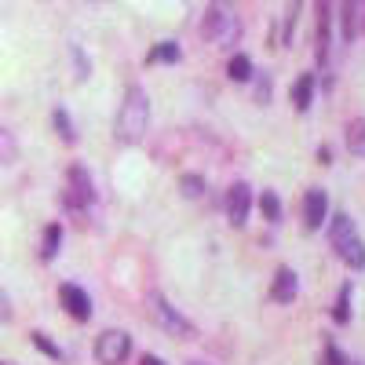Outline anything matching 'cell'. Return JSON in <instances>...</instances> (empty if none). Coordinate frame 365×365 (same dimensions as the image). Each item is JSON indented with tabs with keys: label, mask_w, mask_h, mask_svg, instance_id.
Here are the masks:
<instances>
[{
	"label": "cell",
	"mask_w": 365,
	"mask_h": 365,
	"mask_svg": "<svg viewBox=\"0 0 365 365\" xmlns=\"http://www.w3.org/2000/svg\"><path fill=\"white\" fill-rule=\"evenodd\" d=\"M34 344H37V347H41V351H48V354H51V358H63V354H58V347H51V344H48V340H44V332H34Z\"/></svg>",
	"instance_id": "obj_22"
},
{
	"label": "cell",
	"mask_w": 365,
	"mask_h": 365,
	"mask_svg": "<svg viewBox=\"0 0 365 365\" xmlns=\"http://www.w3.org/2000/svg\"><path fill=\"white\" fill-rule=\"evenodd\" d=\"M227 77H230V81H249V77H252V63H249V55H234L230 63H227Z\"/></svg>",
	"instance_id": "obj_15"
},
{
	"label": "cell",
	"mask_w": 365,
	"mask_h": 365,
	"mask_svg": "<svg viewBox=\"0 0 365 365\" xmlns=\"http://www.w3.org/2000/svg\"><path fill=\"white\" fill-rule=\"evenodd\" d=\"M299 292V282H296V270L289 267H278V274H274V285H270V299L274 303H292Z\"/></svg>",
	"instance_id": "obj_11"
},
{
	"label": "cell",
	"mask_w": 365,
	"mask_h": 365,
	"mask_svg": "<svg viewBox=\"0 0 365 365\" xmlns=\"http://www.w3.org/2000/svg\"><path fill=\"white\" fill-rule=\"evenodd\" d=\"M146 303H150V314H154V322H158L165 332H172V336H179V340H194V325L182 318L175 307H168V299H165L161 292H150Z\"/></svg>",
	"instance_id": "obj_4"
},
{
	"label": "cell",
	"mask_w": 365,
	"mask_h": 365,
	"mask_svg": "<svg viewBox=\"0 0 365 365\" xmlns=\"http://www.w3.org/2000/svg\"><path fill=\"white\" fill-rule=\"evenodd\" d=\"M182 190H187V197H201L205 194V179L201 175H182Z\"/></svg>",
	"instance_id": "obj_20"
},
{
	"label": "cell",
	"mask_w": 365,
	"mask_h": 365,
	"mask_svg": "<svg viewBox=\"0 0 365 365\" xmlns=\"http://www.w3.org/2000/svg\"><path fill=\"white\" fill-rule=\"evenodd\" d=\"M332 318H336L340 325H347V322H351V285H344V289H340V296H336V311H332Z\"/></svg>",
	"instance_id": "obj_17"
},
{
	"label": "cell",
	"mask_w": 365,
	"mask_h": 365,
	"mask_svg": "<svg viewBox=\"0 0 365 365\" xmlns=\"http://www.w3.org/2000/svg\"><path fill=\"white\" fill-rule=\"evenodd\" d=\"M139 365H165V361H161L158 354H143V361H139Z\"/></svg>",
	"instance_id": "obj_23"
},
{
	"label": "cell",
	"mask_w": 365,
	"mask_h": 365,
	"mask_svg": "<svg viewBox=\"0 0 365 365\" xmlns=\"http://www.w3.org/2000/svg\"><path fill=\"white\" fill-rule=\"evenodd\" d=\"M249 208H252V190L249 182H234L227 190V216L234 227H245L249 223Z\"/></svg>",
	"instance_id": "obj_7"
},
{
	"label": "cell",
	"mask_w": 365,
	"mask_h": 365,
	"mask_svg": "<svg viewBox=\"0 0 365 365\" xmlns=\"http://www.w3.org/2000/svg\"><path fill=\"white\" fill-rule=\"evenodd\" d=\"M66 182H70V187H66V205L70 208H88L91 201H96V182H91V175L81 165L70 168Z\"/></svg>",
	"instance_id": "obj_6"
},
{
	"label": "cell",
	"mask_w": 365,
	"mask_h": 365,
	"mask_svg": "<svg viewBox=\"0 0 365 365\" xmlns=\"http://www.w3.org/2000/svg\"><path fill=\"white\" fill-rule=\"evenodd\" d=\"M329 241H332V249H336V256L351 267V270H361L365 267V241L358 237V227L351 223V216H332L329 223Z\"/></svg>",
	"instance_id": "obj_3"
},
{
	"label": "cell",
	"mask_w": 365,
	"mask_h": 365,
	"mask_svg": "<svg viewBox=\"0 0 365 365\" xmlns=\"http://www.w3.org/2000/svg\"><path fill=\"white\" fill-rule=\"evenodd\" d=\"M311 96H314V77H311V73H303V77L292 84V103H296L299 113H307V110H311Z\"/></svg>",
	"instance_id": "obj_12"
},
{
	"label": "cell",
	"mask_w": 365,
	"mask_h": 365,
	"mask_svg": "<svg viewBox=\"0 0 365 365\" xmlns=\"http://www.w3.org/2000/svg\"><path fill=\"white\" fill-rule=\"evenodd\" d=\"M58 245H63V227L51 223L44 230V241H41V259H55L58 256Z\"/></svg>",
	"instance_id": "obj_13"
},
{
	"label": "cell",
	"mask_w": 365,
	"mask_h": 365,
	"mask_svg": "<svg viewBox=\"0 0 365 365\" xmlns=\"http://www.w3.org/2000/svg\"><path fill=\"white\" fill-rule=\"evenodd\" d=\"M51 120H55L58 135H63L66 143H73V139H77V132H73V125H70V113H66V110H55V113H51Z\"/></svg>",
	"instance_id": "obj_18"
},
{
	"label": "cell",
	"mask_w": 365,
	"mask_h": 365,
	"mask_svg": "<svg viewBox=\"0 0 365 365\" xmlns=\"http://www.w3.org/2000/svg\"><path fill=\"white\" fill-rule=\"evenodd\" d=\"M58 299H63V307H66V314L70 318H77V322H88L91 318V296L81 289V285H58Z\"/></svg>",
	"instance_id": "obj_8"
},
{
	"label": "cell",
	"mask_w": 365,
	"mask_h": 365,
	"mask_svg": "<svg viewBox=\"0 0 365 365\" xmlns=\"http://www.w3.org/2000/svg\"><path fill=\"white\" fill-rule=\"evenodd\" d=\"M132 354V336L125 329H106L99 332V340H96V358L99 365H125Z\"/></svg>",
	"instance_id": "obj_5"
},
{
	"label": "cell",
	"mask_w": 365,
	"mask_h": 365,
	"mask_svg": "<svg viewBox=\"0 0 365 365\" xmlns=\"http://www.w3.org/2000/svg\"><path fill=\"white\" fill-rule=\"evenodd\" d=\"M325 216H329V197L322 190H307V197H303V227L322 230Z\"/></svg>",
	"instance_id": "obj_10"
},
{
	"label": "cell",
	"mask_w": 365,
	"mask_h": 365,
	"mask_svg": "<svg viewBox=\"0 0 365 365\" xmlns=\"http://www.w3.org/2000/svg\"><path fill=\"white\" fill-rule=\"evenodd\" d=\"M179 55H182V51H179L175 41H161L154 51L146 55V63H179Z\"/></svg>",
	"instance_id": "obj_14"
},
{
	"label": "cell",
	"mask_w": 365,
	"mask_h": 365,
	"mask_svg": "<svg viewBox=\"0 0 365 365\" xmlns=\"http://www.w3.org/2000/svg\"><path fill=\"white\" fill-rule=\"evenodd\" d=\"M347 143L365 146V120H354V125H347Z\"/></svg>",
	"instance_id": "obj_21"
},
{
	"label": "cell",
	"mask_w": 365,
	"mask_h": 365,
	"mask_svg": "<svg viewBox=\"0 0 365 365\" xmlns=\"http://www.w3.org/2000/svg\"><path fill=\"white\" fill-rule=\"evenodd\" d=\"M259 208H263V216H267L270 223L282 220V201H278V194H274V190H263V194H259Z\"/></svg>",
	"instance_id": "obj_16"
},
{
	"label": "cell",
	"mask_w": 365,
	"mask_h": 365,
	"mask_svg": "<svg viewBox=\"0 0 365 365\" xmlns=\"http://www.w3.org/2000/svg\"><path fill=\"white\" fill-rule=\"evenodd\" d=\"M201 34L223 51L241 41V15H237L234 0H212L205 8V19H201Z\"/></svg>",
	"instance_id": "obj_1"
},
{
	"label": "cell",
	"mask_w": 365,
	"mask_h": 365,
	"mask_svg": "<svg viewBox=\"0 0 365 365\" xmlns=\"http://www.w3.org/2000/svg\"><path fill=\"white\" fill-rule=\"evenodd\" d=\"M15 154H19V146H15L11 132H8V128H0V165H8V161H15Z\"/></svg>",
	"instance_id": "obj_19"
},
{
	"label": "cell",
	"mask_w": 365,
	"mask_h": 365,
	"mask_svg": "<svg viewBox=\"0 0 365 365\" xmlns=\"http://www.w3.org/2000/svg\"><path fill=\"white\" fill-rule=\"evenodd\" d=\"M150 128V99L139 84H128L125 91V103H120L117 113V139L120 143H139Z\"/></svg>",
	"instance_id": "obj_2"
},
{
	"label": "cell",
	"mask_w": 365,
	"mask_h": 365,
	"mask_svg": "<svg viewBox=\"0 0 365 365\" xmlns=\"http://www.w3.org/2000/svg\"><path fill=\"white\" fill-rule=\"evenodd\" d=\"M332 51V0H318V63H329Z\"/></svg>",
	"instance_id": "obj_9"
}]
</instances>
